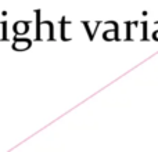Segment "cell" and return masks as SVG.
Listing matches in <instances>:
<instances>
[{"label": "cell", "mask_w": 158, "mask_h": 152, "mask_svg": "<svg viewBox=\"0 0 158 152\" xmlns=\"http://www.w3.org/2000/svg\"><path fill=\"white\" fill-rule=\"evenodd\" d=\"M112 29H107L106 32L103 33V39L108 42H112V40H119V30H118V24L114 21V25H112Z\"/></svg>", "instance_id": "obj_3"}, {"label": "cell", "mask_w": 158, "mask_h": 152, "mask_svg": "<svg viewBox=\"0 0 158 152\" xmlns=\"http://www.w3.org/2000/svg\"><path fill=\"white\" fill-rule=\"evenodd\" d=\"M29 21H18L15 22V25H14L13 30L15 35H25V33L29 30Z\"/></svg>", "instance_id": "obj_4"}, {"label": "cell", "mask_w": 158, "mask_h": 152, "mask_svg": "<svg viewBox=\"0 0 158 152\" xmlns=\"http://www.w3.org/2000/svg\"><path fill=\"white\" fill-rule=\"evenodd\" d=\"M36 40H54V26L50 21H40V11H36Z\"/></svg>", "instance_id": "obj_1"}, {"label": "cell", "mask_w": 158, "mask_h": 152, "mask_svg": "<svg viewBox=\"0 0 158 152\" xmlns=\"http://www.w3.org/2000/svg\"><path fill=\"white\" fill-rule=\"evenodd\" d=\"M32 42L29 39H15L13 43V49L14 50H27L31 47Z\"/></svg>", "instance_id": "obj_5"}, {"label": "cell", "mask_w": 158, "mask_h": 152, "mask_svg": "<svg viewBox=\"0 0 158 152\" xmlns=\"http://www.w3.org/2000/svg\"><path fill=\"white\" fill-rule=\"evenodd\" d=\"M153 39H154L156 42H158V29L153 30Z\"/></svg>", "instance_id": "obj_6"}, {"label": "cell", "mask_w": 158, "mask_h": 152, "mask_svg": "<svg viewBox=\"0 0 158 152\" xmlns=\"http://www.w3.org/2000/svg\"><path fill=\"white\" fill-rule=\"evenodd\" d=\"M103 24H104V21H83V22H82V25H83L85 29H86L87 36H89L90 40H93V39H94L98 26H100V25H103Z\"/></svg>", "instance_id": "obj_2"}]
</instances>
